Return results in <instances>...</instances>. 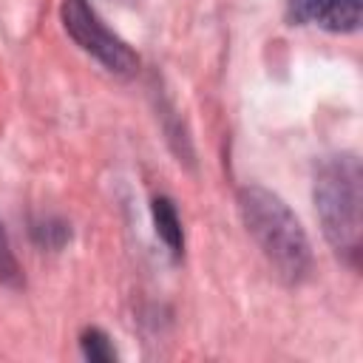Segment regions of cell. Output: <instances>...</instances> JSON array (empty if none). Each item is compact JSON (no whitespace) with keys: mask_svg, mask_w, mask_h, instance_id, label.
Masks as SVG:
<instances>
[{"mask_svg":"<svg viewBox=\"0 0 363 363\" xmlns=\"http://www.w3.org/2000/svg\"><path fill=\"white\" fill-rule=\"evenodd\" d=\"M315 210L326 241L349 261L360 252V162L354 156H332L315 176Z\"/></svg>","mask_w":363,"mask_h":363,"instance_id":"obj_2","label":"cell"},{"mask_svg":"<svg viewBox=\"0 0 363 363\" xmlns=\"http://www.w3.org/2000/svg\"><path fill=\"white\" fill-rule=\"evenodd\" d=\"M238 213L275 275L286 284H301L312 269V247L289 204L261 184H247L238 190Z\"/></svg>","mask_w":363,"mask_h":363,"instance_id":"obj_1","label":"cell"},{"mask_svg":"<svg viewBox=\"0 0 363 363\" xmlns=\"http://www.w3.org/2000/svg\"><path fill=\"white\" fill-rule=\"evenodd\" d=\"M153 213V224H156V235L164 241V247L170 250L173 258H179L184 252V233H182V221L179 213L173 207V201L167 196H156L150 204Z\"/></svg>","mask_w":363,"mask_h":363,"instance_id":"obj_5","label":"cell"},{"mask_svg":"<svg viewBox=\"0 0 363 363\" xmlns=\"http://www.w3.org/2000/svg\"><path fill=\"white\" fill-rule=\"evenodd\" d=\"M34 238L43 244V247H51V250H60L68 238V227L62 221H43L34 227Z\"/></svg>","mask_w":363,"mask_h":363,"instance_id":"obj_8","label":"cell"},{"mask_svg":"<svg viewBox=\"0 0 363 363\" xmlns=\"http://www.w3.org/2000/svg\"><path fill=\"white\" fill-rule=\"evenodd\" d=\"M60 17H62L68 37L85 54H91L105 71H111L116 77H133L136 74L139 57L133 54V48L119 34H113L102 23V17L94 11V6L88 0H62Z\"/></svg>","mask_w":363,"mask_h":363,"instance_id":"obj_3","label":"cell"},{"mask_svg":"<svg viewBox=\"0 0 363 363\" xmlns=\"http://www.w3.org/2000/svg\"><path fill=\"white\" fill-rule=\"evenodd\" d=\"M0 281L6 286H20V267L14 261V252H11V244L6 238L3 224H0Z\"/></svg>","mask_w":363,"mask_h":363,"instance_id":"obj_7","label":"cell"},{"mask_svg":"<svg viewBox=\"0 0 363 363\" xmlns=\"http://www.w3.org/2000/svg\"><path fill=\"white\" fill-rule=\"evenodd\" d=\"M292 23L318 26L332 34H352L360 28L363 0H286Z\"/></svg>","mask_w":363,"mask_h":363,"instance_id":"obj_4","label":"cell"},{"mask_svg":"<svg viewBox=\"0 0 363 363\" xmlns=\"http://www.w3.org/2000/svg\"><path fill=\"white\" fill-rule=\"evenodd\" d=\"M79 349H82V354H85L88 360H94V363H108V360L116 357V349H113L111 337H108L102 329H85L82 337H79Z\"/></svg>","mask_w":363,"mask_h":363,"instance_id":"obj_6","label":"cell"}]
</instances>
